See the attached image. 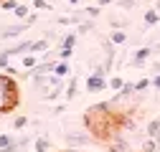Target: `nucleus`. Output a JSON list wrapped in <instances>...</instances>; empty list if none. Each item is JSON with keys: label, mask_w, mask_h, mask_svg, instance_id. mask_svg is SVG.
Returning a JSON list of instances; mask_svg holds the SVG:
<instances>
[{"label": "nucleus", "mask_w": 160, "mask_h": 152, "mask_svg": "<svg viewBox=\"0 0 160 152\" xmlns=\"http://www.w3.org/2000/svg\"><path fill=\"white\" fill-rule=\"evenodd\" d=\"M117 119L119 117H117L112 102H99V104L89 107L87 114H84V124L92 132V137H97V140H109L114 132L119 129Z\"/></svg>", "instance_id": "obj_1"}, {"label": "nucleus", "mask_w": 160, "mask_h": 152, "mask_svg": "<svg viewBox=\"0 0 160 152\" xmlns=\"http://www.w3.org/2000/svg\"><path fill=\"white\" fill-rule=\"evenodd\" d=\"M18 84H15V76L8 74H0V114H10L18 107Z\"/></svg>", "instance_id": "obj_2"}, {"label": "nucleus", "mask_w": 160, "mask_h": 152, "mask_svg": "<svg viewBox=\"0 0 160 152\" xmlns=\"http://www.w3.org/2000/svg\"><path fill=\"white\" fill-rule=\"evenodd\" d=\"M92 132H71V129H66L64 132V142L69 145V147H87V145H92Z\"/></svg>", "instance_id": "obj_3"}, {"label": "nucleus", "mask_w": 160, "mask_h": 152, "mask_svg": "<svg viewBox=\"0 0 160 152\" xmlns=\"http://www.w3.org/2000/svg\"><path fill=\"white\" fill-rule=\"evenodd\" d=\"M109 84H107V79L104 76H99V74H92L89 79H87V84H84V89L89 91V94H97V91H102V89H107Z\"/></svg>", "instance_id": "obj_4"}, {"label": "nucleus", "mask_w": 160, "mask_h": 152, "mask_svg": "<svg viewBox=\"0 0 160 152\" xmlns=\"http://www.w3.org/2000/svg\"><path fill=\"white\" fill-rule=\"evenodd\" d=\"M152 56V48L150 46H142V48H137L135 53H132V69H142L145 66V61Z\"/></svg>", "instance_id": "obj_5"}, {"label": "nucleus", "mask_w": 160, "mask_h": 152, "mask_svg": "<svg viewBox=\"0 0 160 152\" xmlns=\"http://www.w3.org/2000/svg\"><path fill=\"white\" fill-rule=\"evenodd\" d=\"M31 26L23 21V23H18V26H8V28H3L0 31V38H15V36H21V33H26Z\"/></svg>", "instance_id": "obj_6"}, {"label": "nucleus", "mask_w": 160, "mask_h": 152, "mask_svg": "<svg viewBox=\"0 0 160 152\" xmlns=\"http://www.w3.org/2000/svg\"><path fill=\"white\" fill-rule=\"evenodd\" d=\"M109 41H112L114 46H125V43H127V33H125V28H112Z\"/></svg>", "instance_id": "obj_7"}, {"label": "nucleus", "mask_w": 160, "mask_h": 152, "mask_svg": "<svg viewBox=\"0 0 160 152\" xmlns=\"http://www.w3.org/2000/svg\"><path fill=\"white\" fill-rule=\"evenodd\" d=\"M33 152H51V140L48 137H36L33 140Z\"/></svg>", "instance_id": "obj_8"}, {"label": "nucleus", "mask_w": 160, "mask_h": 152, "mask_svg": "<svg viewBox=\"0 0 160 152\" xmlns=\"http://www.w3.org/2000/svg\"><path fill=\"white\" fill-rule=\"evenodd\" d=\"M51 46H48V38H38V41H31V51L28 53H46Z\"/></svg>", "instance_id": "obj_9"}, {"label": "nucleus", "mask_w": 160, "mask_h": 152, "mask_svg": "<svg viewBox=\"0 0 160 152\" xmlns=\"http://www.w3.org/2000/svg\"><path fill=\"white\" fill-rule=\"evenodd\" d=\"M69 71H71V64L69 61H56V66H53V74L56 76H61V79H64V76H69Z\"/></svg>", "instance_id": "obj_10"}, {"label": "nucleus", "mask_w": 160, "mask_h": 152, "mask_svg": "<svg viewBox=\"0 0 160 152\" xmlns=\"http://www.w3.org/2000/svg\"><path fill=\"white\" fill-rule=\"evenodd\" d=\"M158 23H160V13L155 8L145 10V26H158Z\"/></svg>", "instance_id": "obj_11"}, {"label": "nucleus", "mask_w": 160, "mask_h": 152, "mask_svg": "<svg viewBox=\"0 0 160 152\" xmlns=\"http://www.w3.org/2000/svg\"><path fill=\"white\" fill-rule=\"evenodd\" d=\"M145 135H148V137H158V135H160V119H150V122H148Z\"/></svg>", "instance_id": "obj_12"}, {"label": "nucleus", "mask_w": 160, "mask_h": 152, "mask_svg": "<svg viewBox=\"0 0 160 152\" xmlns=\"http://www.w3.org/2000/svg\"><path fill=\"white\" fill-rule=\"evenodd\" d=\"M36 66H38L36 53H26V56H23V69H26V71H33Z\"/></svg>", "instance_id": "obj_13"}, {"label": "nucleus", "mask_w": 160, "mask_h": 152, "mask_svg": "<svg viewBox=\"0 0 160 152\" xmlns=\"http://www.w3.org/2000/svg\"><path fill=\"white\" fill-rule=\"evenodd\" d=\"M76 36H79L76 31H74V33H66V36L61 38V48H74V46H76Z\"/></svg>", "instance_id": "obj_14"}, {"label": "nucleus", "mask_w": 160, "mask_h": 152, "mask_svg": "<svg viewBox=\"0 0 160 152\" xmlns=\"http://www.w3.org/2000/svg\"><path fill=\"white\" fill-rule=\"evenodd\" d=\"M158 147H160V145H158V140H155V137H148V140H145V145L140 147V152H155Z\"/></svg>", "instance_id": "obj_15"}, {"label": "nucleus", "mask_w": 160, "mask_h": 152, "mask_svg": "<svg viewBox=\"0 0 160 152\" xmlns=\"http://www.w3.org/2000/svg\"><path fill=\"white\" fill-rule=\"evenodd\" d=\"M13 15H15V18H21V21H26V18L31 15V8H28V5H21V3H18V8L13 10Z\"/></svg>", "instance_id": "obj_16"}, {"label": "nucleus", "mask_w": 160, "mask_h": 152, "mask_svg": "<svg viewBox=\"0 0 160 152\" xmlns=\"http://www.w3.org/2000/svg\"><path fill=\"white\" fill-rule=\"evenodd\" d=\"M92 28H94V18H89V21H82V23L76 26V33L82 36V33H89Z\"/></svg>", "instance_id": "obj_17"}, {"label": "nucleus", "mask_w": 160, "mask_h": 152, "mask_svg": "<svg viewBox=\"0 0 160 152\" xmlns=\"http://www.w3.org/2000/svg\"><path fill=\"white\" fill-rule=\"evenodd\" d=\"M148 86H152V79H140V81H135V94L148 91Z\"/></svg>", "instance_id": "obj_18"}, {"label": "nucleus", "mask_w": 160, "mask_h": 152, "mask_svg": "<svg viewBox=\"0 0 160 152\" xmlns=\"http://www.w3.org/2000/svg\"><path fill=\"white\" fill-rule=\"evenodd\" d=\"M13 142H18L13 135H8V132H3V135H0V150H5V147H10Z\"/></svg>", "instance_id": "obj_19"}, {"label": "nucleus", "mask_w": 160, "mask_h": 152, "mask_svg": "<svg viewBox=\"0 0 160 152\" xmlns=\"http://www.w3.org/2000/svg\"><path fill=\"white\" fill-rule=\"evenodd\" d=\"M31 5H33V10H51V8H53L48 0H33Z\"/></svg>", "instance_id": "obj_20"}, {"label": "nucleus", "mask_w": 160, "mask_h": 152, "mask_svg": "<svg viewBox=\"0 0 160 152\" xmlns=\"http://www.w3.org/2000/svg\"><path fill=\"white\" fill-rule=\"evenodd\" d=\"M122 86H125V79H122V76H112V81H109V89H112V91H119Z\"/></svg>", "instance_id": "obj_21"}, {"label": "nucleus", "mask_w": 160, "mask_h": 152, "mask_svg": "<svg viewBox=\"0 0 160 152\" xmlns=\"http://www.w3.org/2000/svg\"><path fill=\"white\" fill-rule=\"evenodd\" d=\"M26 124H28V117H23V114H18L13 119V129H26Z\"/></svg>", "instance_id": "obj_22"}, {"label": "nucleus", "mask_w": 160, "mask_h": 152, "mask_svg": "<svg viewBox=\"0 0 160 152\" xmlns=\"http://www.w3.org/2000/svg\"><path fill=\"white\" fill-rule=\"evenodd\" d=\"M117 5L122 8V10H132V8L137 5V0H117Z\"/></svg>", "instance_id": "obj_23"}, {"label": "nucleus", "mask_w": 160, "mask_h": 152, "mask_svg": "<svg viewBox=\"0 0 160 152\" xmlns=\"http://www.w3.org/2000/svg\"><path fill=\"white\" fill-rule=\"evenodd\" d=\"M84 13H87L89 18H99V13H102V5H94V8L89 5V8H84Z\"/></svg>", "instance_id": "obj_24"}, {"label": "nucleus", "mask_w": 160, "mask_h": 152, "mask_svg": "<svg viewBox=\"0 0 160 152\" xmlns=\"http://www.w3.org/2000/svg\"><path fill=\"white\" fill-rule=\"evenodd\" d=\"M71 53H74V48H58V51H56V56H58V61H66V59H69Z\"/></svg>", "instance_id": "obj_25"}, {"label": "nucleus", "mask_w": 160, "mask_h": 152, "mask_svg": "<svg viewBox=\"0 0 160 152\" xmlns=\"http://www.w3.org/2000/svg\"><path fill=\"white\" fill-rule=\"evenodd\" d=\"M0 8H3V10H15V8H18V0H3Z\"/></svg>", "instance_id": "obj_26"}, {"label": "nucleus", "mask_w": 160, "mask_h": 152, "mask_svg": "<svg viewBox=\"0 0 160 152\" xmlns=\"http://www.w3.org/2000/svg\"><path fill=\"white\" fill-rule=\"evenodd\" d=\"M74 97H76V79L66 86V99H74Z\"/></svg>", "instance_id": "obj_27"}, {"label": "nucleus", "mask_w": 160, "mask_h": 152, "mask_svg": "<svg viewBox=\"0 0 160 152\" xmlns=\"http://www.w3.org/2000/svg\"><path fill=\"white\" fill-rule=\"evenodd\" d=\"M8 64H10V53H8V48H5V51H0V66L5 69Z\"/></svg>", "instance_id": "obj_28"}, {"label": "nucleus", "mask_w": 160, "mask_h": 152, "mask_svg": "<svg viewBox=\"0 0 160 152\" xmlns=\"http://www.w3.org/2000/svg\"><path fill=\"white\" fill-rule=\"evenodd\" d=\"M56 23H58V26H71V15H58Z\"/></svg>", "instance_id": "obj_29"}, {"label": "nucleus", "mask_w": 160, "mask_h": 152, "mask_svg": "<svg viewBox=\"0 0 160 152\" xmlns=\"http://www.w3.org/2000/svg\"><path fill=\"white\" fill-rule=\"evenodd\" d=\"M3 71H5V74H8V76H18V74H21V71H18V69H15V66H13V64H8V66H5V69H3Z\"/></svg>", "instance_id": "obj_30"}, {"label": "nucleus", "mask_w": 160, "mask_h": 152, "mask_svg": "<svg viewBox=\"0 0 160 152\" xmlns=\"http://www.w3.org/2000/svg\"><path fill=\"white\" fill-rule=\"evenodd\" d=\"M26 23H28V26H36V23H38V15H36V13H31V15L26 18Z\"/></svg>", "instance_id": "obj_31"}, {"label": "nucleus", "mask_w": 160, "mask_h": 152, "mask_svg": "<svg viewBox=\"0 0 160 152\" xmlns=\"http://www.w3.org/2000/svg\"><path fill=\"white\" fill-rule=\"evenodd\" d=\"M152 86H155V89H160V74H155V76H152Z\"/></svg>", "instance_id": "obj_32"}, {"label": "nucleus", "mask_w": 160, "mask_h": 152, "mask_svg": "<svg viewBox=\"0 0 160 152\" xmlns=\"http://www.w3.org/2000/svg\"><path fill=\"white\" fill-rule=\"evenodd\" d=\"M112 3H117V0H97V5H102V8L104 5H112Z\"/></svg>", "instance_id": "obj_33"}, {"label": "nucleus", "mask_w": 160, "mask_h": 152, "mask_svg": "<svg viewBox=\"0 0 160 152\" xmlns=\"http://www.w3.org/2000/svg\"><path fill=\"white\" fill-rule=\"evenodd\" d=\"M58 152H87V150H79V147H66V150H58Z\"/></svg>", "instance_id": "obj_34"}, {"label": "nucleus", "mask_w": 160, "mask_h": 152, "mask_svg": "<svg viewBox=\"0 0 160 152\" xmlns=\"http://www.w3.org/2000/svg\"><path fill=\"white\" fill-rule=\"evenodd\" d=\"M152 71H155V74H160V64H158V61L152 64Z\"/></svg>", "instance_id": "obj_35"}, {"label": "nucleus", "mask_w": 160, "mask_h": 152, "mask_svg": "<svg viewBox=\"0 0 160 152\" xmlns=\"http://www.w3.org/2000/svg\"><path fill=\"white\" fill-rule=\"evenodd\" d=\"M79 3H82V0H69V5H79Z\"/></svg>", "instance_id": "obj_36"}, {"label": "nucleus", "mask_w": 160, "mask_h": 152, "mask_svg": "<svg viewBox=\"0 0 160 152\" xmlns=\"http://www.w3.org/2000/svg\"><path fill=\"white\" fill-rule=\"evenodd\" d=\"M158 8H160V0H155V10H158Z\"/></svg>", "instance_id": "obj_37"}]
</instances>
